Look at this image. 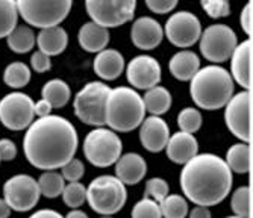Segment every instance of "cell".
I'll use <instances>...</instances> for the list:
<instances>
[{
  "instance_id": "47",
  "label": "cell",
  "mask_w": 253,
  "mask_h": 218,
  "mask_svg": "<svg viewBox=\"0 0 253 218\" xmlns=\"http://www.w3.org/2000/svg\"><path fill=\"white\" fill-rule=\"evenodd\" d=\"M9 215H11V208L3 199H0V218H9Z\"/></svg>"
},
{
  "instance_id": "33",
  "label": "cell",
  "mask_w": 253,
  "mask_h": 218,
  "mask_svg": "<svg viewBox=\"0 0 253 218\" xmlns=\"http://www.w3.org/2000/svg\"><path fill=\"white\" fill-rule=\"evenodd\" d=\"M61 196L68 208L78 209L86 202V188L81 182H68L65 183Z\"/></svg>"
},
{
  "instance_id": "25",
  "label": "cell",
  "mask_w": 253,
  "mask_h": 218,
  "mask_svg": "<svg viewBox=\"0 0 253 218\" xmlns=\"http://www.w3.org/2000/svg\"><path fill=\"white\" fill-rule=\"evenodd\" d=\"M143 102L146 112L150 115H158L161 117L163 114L169 112L173 103L171 94L166 87L156 85L150 89H146V94L143 95Z\"/></svg>"
},
{
  "instance_id": "48",
  "label": "cell",
  "mask_w": 253,
  "mask_h": 218,
  "mask_svg": "<svg viewBox=\"0 0 253 218\" xmlns=\"http://www.w3.org/2000/svg\"><path fill=\"white\" fill-rule=\"evenodd\" d=\"M64 218H88V215H86L84 211H81V209L78 208V209H72Z\"/></svg>"
},
{
  "instance_id": "16",
  "label": "cell",
  "mask_w": 253,
  "mask_h": 218,
  "mask_svg": "<svg viewBox=\"0 0 253 218\" xmlns=\"http://www.w3.org/2000/svg\"><path fill=\"white\" fill-rule=\"evenodd\" d=\"M130 40L136 48L153 50L164 40V28L153 17H140L133 21L130 28Z\"/></svg>"
},
{
  "instance_id": "45",
  "label": "cell",
  "mask_w": 253,
  "mask_h": 218,
  "mask_svg": "<svg viewBox=\"0 0 253 218\" xmlns=\"http://www.w3.org/2000/svg\"><path fill=\"white\" fill-rule=\"evenodd\" d=\"M29 218H64V215H61L58 211L53 209H40L34 212Z\"/></svg>"
},
{
  "instance_id": "21",
  "label": "cell",
  "mask_w": 253,
  "mask_h": 218,
  "mask_svg": "<svg viewBox=\"0 0 253 218\" xmlns=\"http://www.w3.org/2000/svg\"><path fill=\"white\" fill-rule=\"evenodd\" d=\"M126 68L123 55L116 48H103L93 61V70L103 81H116Z\"/></svg>"
},
{
  "instance_id": "5",
  "label": "cell",
  "mask_w": 253,
  "mask_h": 218,
  "mask_svg": "<svg viewBox=\"0 0 253 218\" xmlns=\"http://www.w3.org/2000/svg\"><path fill=\"white\" fill-rule=\"evenodd\" d=\"M126 185L116 176H99L86 186V203L100 215H114L120 212L126 205Z\"/></svg>"
},
{
  "instance_id": "15",
  "label": "cell",
  "mask_w": 253,
  "mask_h": 218,
  "mask_svg": "<svg viewBox=\"0 0 253 218\" xmlns=\"http://www.w3.org/2000/svg\"><path fill=\"white\" fill-rule=\"evenodd\" d=\"M126 79L133 89H150L161 82V64L149 55H138L126 65Z\"/></svg>"
},
{
  "instance_id": "10",
  "label": "cell",
  "mask_w": 253,
  "mask_h": 218,
  "mask_svg": "<svg viewBox=\"0 0 253 218\" xmlns=\"http://www.w3.org/2000/svg\"><path fill=\"white\" fill-rule=\"evenodd\" d=\"M86 14L91 21L102 28H119L135 15L136 0H85Z\"/></svg>"
},
{
  "instance_id": "20",
  "label": "cell",
  "mask_w": 253,
  "mask_h": 218,
  "mask_svg": "<svg viewBox=\"0 0 253 218\" xmlns=\"http://www.w3.org/2000/svg\"><path fill=\"white\" fill-rule=\"evenodd\" d=\"M114 165H116V177L126 186L140 183L147 173V162L141 155L133 152L122 155Z\"/></svg>"
},
{
  "instance_id": "41",
  "label": "cell",
  "mask_w": 253,
  "mask_h": 218,
  "mask_svg": "<svg viewBox=\"0 0 253 218\" xmlns=\"http://www.w3.org/2000/svg\"><path fill=\"white\" fill-rule=\"evenodd\" d=\"M31 67L35 73H45L52 68V61H50V56L44 55L42 52L37 50L32 53L31 56Z\"/></svg>"
},
{
  "instance_id": "38",
  "label": "cell",
  "mask_w": 253,
  "mask_h": 218,
  "mask_svg": "<svg viewBox=\"0 0 253 218\" xmlns=\"http://www.w3.org/2000/svg\"><path fill=\"white\" fill-rule=\"evenodd\" d=\"M130 215H132V218H163L159 203H156L155 200L147 199V197L135 203Z\"/></svg>"
},
{
  "instance_id": "6",
  "label": "cell",
  "mask_w": 253,
  "mask_h": 218,
  "mask_svg": "<svg viewBox=\"0 0 253 218\" xmlns=\"http://www.w3.org/2000/svg\"><path fill=\"white\" fill-rule=\"evenodd\" d=\"M18 17L31 28H52L68 17L73 0H15Z\"/></svg>"
},
{
  "instance_id": "49",
  "label": "cell",
  "mask_w": 253,
  "mask_h": 218,
  "mask_svg": "<svg viewBox=\"0 0 253 218\" xmlns=\"http://www.w3.org/2000/svg\"><path fill=\"white\" fill-rule=\"evenodd\" d=\"M100 218H114V217L112 215H102Z\"/></svg>"
},
{
  "instance_id": "28",
  "label": "cell",
  "mask_w": 253,
  "mask_h": 218,
  "mask_svg": "<svg viewBox=\"0 0 253 218\" xmlns=\"http://www.w3.org/2000/svg\"><path fill=\"white\" fill-rule=\"evenodd\" d=\"M226 164L232 173L246 174L250 172V145L249 142H237L226 153Z\"/></svg>"
},
{
  "instance_id": "18",
  "label": "cell",
  "mask_w": 253,
  "mask_h": 218,
  "mask_svg": "<svg viewBox=\"0 0 253 218\" xmlns=\"http://www.w3.org/2000/svg\"><path fill=\"white\" fill-rule=\"evenodd\" d=\"M231 76L243 89L252 87V41L247 38L237 44L231 55Z\"/></svg>"
},
{
  "instance_id": "12",
  "label": "cell",
  "mask_w": 253,
  "mask_h": 218,
  "mask_svg": "<svg viewBox=\"0 0 253 218\" xmlns=\"http://www.w3.org/2000/svg\"><path fill=\"white\" fill-rule=\"evenodd\" d=\"M41 197L38 182L29 174H15L3 183V200L11 211H32Z\"/></svg>"
},
{
  "instance_id": "2",
  "label": "cell",
  "mask_w": 253,
  "mask_h": 218,
  "mask_svg": "<svg viewBox=\"0 0 253 218\" xmlns=\"http://www.w3.org/2000/svg\"><path fill=\"white\" fill-rule=\"evenodd\" d=\"M180 188L196 206H215L232 189V172L226 161L214 153H197L180 172Z\"/></svg>"
},
{
  "instance_id": "7",
  "label": "cell",
  "mask_w": 253,
  "mask_h": 218,
  "mask_svg": "<svg viewBox=\"0 0 253 218\" xmlns=\"http://www.w3.org/2000/svg\"><path fill=\"white\" fill-rule=\"evenodd\" d=\"M82 150L91 165L106 168L116 164L122 156L123 142L117 132L100 126L86 133Z\"/></svg>"
},
{
  "instance_id": "11",
  "label": "cell",
  "mask_w": 253,
  "mask_h": 218,
  "mask_svg": "<svg viewBox=\"0 0 253 218\" xmlns=\"http://www.w3.org/2000/svg\"><path fill=\"white\" fill-rule=\"evenodd\" d=\"M35 120L34 100L25 92L14 91L0 100V123L9 131H26Z\"/></svg>"
},
{
  "instance_id": "36",
  "label": "cell",
  "mask_w": 253,
  "mask_h": 218,
  "mask_svg": "<svg viewBox=\"0 0 253 218\" xmlns=\"http://www.w3.org/2000/svg\"><path fill=\"white\" fill-rule=\"evenodd\" d=\"M170 194V186L167 180L163 177H152L146 182L144 188V197L155 200L156 203H161Z\"/></svg>"
},
{
  "instance_id": "30",
  "label": "cell",
  "mask_w": 253,
  "mask_h": 218,
  "mask_svg": "<svg viewBox=\"0 0 253 218\" xmlns=\"http://www.w3.org/2000/svg\"><path fill=\"white\" fill-rule=\"evenodd\" d=\"M31 81V68L25 62H11L5 67L3 70V82L14 88V89H21L25 88Z\"/></svg>"
},
{
  "instance_id": "13",
  "label": "cell",
  "mask_w": 253,
  "mask_h": 218,
  "mask_svg": "<svg viewBox=\"0 0 253 218\" xmlns=\"http://www.w3.org/2000/svg\"><path fill=\"white\" fill-rule=\"evenodd\" d=\"M164 34L177 48H188L199 41L202 35V23L199 17L190 11H177L169 17Z\"/></svg>"
},
{
  "instance_id": "32",
  "label": "cell",
  "mask_w": 253,
  "mask_h": 218,
  "mask_svg": "<svg viewBox=\"0 0 253 218\" xmlns=\"http://www.w3.org/2000/svg\"><path fill=\"white\" fill-rule=\"evenodd\" d=\"M18 24V9L15 0H0V40L6 38Z\"/></svg>"
},
{
  "instance_id": "8",
  "label": "cell",
  "mask_w": 253,
  "mask_h": 218,
  "mask_svg": "<svg viewBox=\"0 0 253 218\" xmlns=\"http://www.w3.org/2000/svg\"><path fill=\"white\" fill-rule=\"evenodd\" d=\"M109 89L105 82L93 81L76 92L73 109L82 123L93 128L105 126V103Z\"/></svg>"
},
{
  "instance_id": "40",
  "label": "cell",
  "mask_w": 253,
  "mask_h": 218,
  "mask_svg": "<svg viewBox=\"0 0 253 218\" xmlns=\"http://www.w3.org/2000/svg\"><path fill=\"white\" fill-rule=\"evenodd\" d=\"M144 2L152 12L163 15V14H169L174 11L179 0H144Z\"/></svg>"
},
{
  "instance_id": "1",
  "label": "cell",
  "mask_w": 253,
  "mask_h": 218,
  "mask_svg": "<svg viewBox=\"0 0 253 218\" xmlns=\"http://www.w3.org/2000/svg\"><path fill=\"white\" fill-rule=\"evenodd\" d=\"M78 145L79 136L72 121L52 114L34 120L23 138V152L28 162L44 172L59 170L73 159Z\"/></svg>"
},
{
  "instance_id": "46",
  "label": "cell",
  "mask_w": 253,
  "mask_h": 218,
  "mask_svg": "<svg viewBox=\"0 0 253 218\" xmlns=\"http://www.w3.org/2000/svg\"><path fill=\"white\" fill-rule=\"evenodd\" d=\"M188 214L190 218H211V211L206 206H194Z\"/></svg>"
},
{
  "instance_id": "29",
  "label": "cell",
  "mask_w": 253,
  "mask_h": 218,
  "mask_svg": "<svg viewBox=\"0 0 253 218\" xmlns=\"http://www.w3.org/2000/svg\"><path fill=\"white\" fill-rule=\"evenodd\" d=\"M38 182V188L41 196L45 199H56L62 194V189L65 186V179L62 174H59L56 170H49V172H42Z\"/></svg>"
},
{
  "instance_id": "35",
  "label": "cell",
  "mask_w": 253,
  "mask_h": 218,
  "mask_svg": "<svg viewBox=\"0 0 253 218\" xmlns=\"http://www.w3.org/2000/svg\"><path fill=\"white\" fill-rule=\"evenodd\" d=\"M231 209L234 215L241 218L250 217V188L240 186L232 192L231 197Z\"/></svg>"
},
{
  "instance_id": "19",
  "label": "cell",
  "mask_w": 253,
  "mask_h": 218,
  "mask_svg": "<svg viewBox=\"0 0 253 218\" xmlns=\"http://www.w3.org/2000/svg\"><path fill=\"white\" fill-rule=\"evenodd\" d=\"M166 152H167V158L171 162L177 165H183L199 153V142L193 133L179 131L170 135L169 142L166 145Z\"/></svg>"
},
{
  "instance_id": "9",
  "label": "cell",
  "mask_w": 253,
  "mask_h": 218,
  "mask_svg": "<svg viewBox=\"0 0 253 218\" xmlns=\"http://www.w3.org/2000/svg\"><path fill=\"white\" fill-rule=\"evenodd\" d=\"M238 40L232 28L226 24H211L199 38V47L202 56L212 64H221L231 58Z\"/></svg>"
},
{
  "instance_id": "24",
  "label": "cell",
  "mask_w": 253,
  "mask_h": 218,
  "mask_svg": "<svg viewBox=\"0 0 253 218\" xmlns=\"http://www.w3.org/2000/svg\"><path fill=\"white\" fill-rule=\"evenodd\" d=\"M169 68L174 79L180 82H190L200 68V58L193 50L183 48V50H179L171 56Z\"/></svg>"
},
{
  "instance_id": "50",
  "label": "cell",
  "mask_w": 253,
  "mask_h": 218,
  "mask_svg": "<svg viewBox=\"0 0 253 218\" xmlns=\"http://www.w3.org/2000/svg\"><path fill=\"white\" fill-rule=\"evenodd\" d=\"M226 218H241V217H237V215H231V217H226Z\"/></svg>"
},
{
  "instance_id": "14",
  "label": "cell",
  "mask_w": 253,
  "mask_h": 218,
  "mask_svg": "<svg viewBox=\"0 0 253 218\" xmlns=\"http://www.w3.org/2000/svg\"><path fill=\"white\" fill-rule=\"evenodd\" d=\"M226 126L234 136L243 142L250 141V92L240 91L234 94L224 106Z\"/></svg>"
},
{
  "instance_id": "31",
  "label": "cell",
  "mask_w": 253,
  "mask_h": 218,
  "mask_svg": "<svg viewBox=\"0 0 253 218\" xmlns=\"http://www.w3.org/2000/svg\"><path fill=\"white\" fill-rule=\"evenodd\" d=\"M163 218H187L190 208L188 200L179 196V194H169V196L159 203Z\"/></svg>"
},
{
  "instance_id": "23",
  "label": "cell",
  "mask_w": 253,
  "mask_h": 218,
  "mask_svg": "<svg viewBox=\"0 0 253 218\" xmlns=\"http://www.w3.org/2000/svg\"><path fill=\"white\" fill-rule=\"evenodd\" d=\"M38 50L47 56L61 55L68 45V34L62 26H52L40 29L37 35Z\"/></svg>"
},
{
  "instance_id": "34",
  "label": "cell",
  "mask_w": 253,
  "mask_h": 218,
  "mask_svg": "<svg viewBox=\"0 0 253 218\" xmlns=\"http://www.w3.org/2000/svg\"><path fill=\"white\" fill-rule=\"evenodd\" d=\"M203 123L202 112L196 108H183L177 115V126L182 132L196 133Z\"/></svg>"
},
{
  "instance_id": "4",
  "label": "cell",
  "mask_w": 253,
  "mask_h": 218,
  "mask_svg": "<svg viewBox=\"0 0 253 218\" xmlns=\"http://www.w3.org/2000/svg\"><path fill=\"white\" fill-rule=\"evenodd\" d=\"M146 118L143 97L129 87L111 88L105 103V125L114 132H132Z\"/></svg>"
},
{
  "instance_id": "43",
  "label": "cell",
  "mask_w": 253,
  "mask_h": 218,
  "mask_svg": "<svg viewBox=\"0 0 253 218\" xmlns=\"http://www.w3.org/2000/svg\"><path fill=\"white\" fill-rule=\"evenodd\" d=\"M240 23H241V28L244 31V34L247 37H252V3H246V6L241 11L240 15Z\"/></svg>"
},
{
  "instance_id": "39",
  "label": "cell",
  "mask_w": 253,
  "mask_h": 218,
  "mask_svg": "<svg viewBox=\"0 0 253 218\" xmlns=\"http://www.w3.org/2000/svg\"><path fill=\"white\" fill-rule=\"evenodd\" d=\"M61 174L67 182H79L85 174L84 162L78 158L70 159L65 165L61 167Z\"/></svg>"
},
{
  "instance_id": "26",
  "label": "cell",
  "mask_w": 253,
  "mask_h": 218,
  "mask_svg": "<svg viewBox=\"0 0 253 218\" xmlns=\"http://www.w3.org/2000/svg\"><path fill=\"white\" fill-rule=\"evenodd\" d=\"M6 43L14 53L25 55L29 53L37 44V35L34 34V29L28 26V24H17L6 37Z\"/></svg>"
},
{
  "instance_id": "42",
  "label": "cell",
  "mask_w": 253,
  "mask_h": 218,
  "mask_svg": "<svg viewBox=\"0 0 253 218\" xmlns=\"http://www.w3.org/2000/svg\"><path fill=\"white\" fill-rule=\"evenodd\" d=\"M17 145L12 139L2 138L0 139V161H14L17 158Z\"/></svg>"
},
{
  "instance_id": "37",
  "label": "cell",
  "mask_w": 253,
  "mask_h": 218,
  "mask_svg": "<svg viewBox=\"0 0 253 218\" xmlns=\"http://www.w3.org/2000/svg\"><path fill=\"white\" fill-rule=\"evenodd\" d=\"M200 6L206 15L217 20L231 15V0H200Z\"/></svg>"
},
{
  "instance_id": "44",
  "label": "cell",
  "mask_w": 253,
  "mask_h": 218,
  "mask_svg": "<svg viewBox=\"0 0 253 218\" xmlns=\"http://www.w3.org/2000/svg\"><path fill=\"white\" fill-rule=\"evenodd\" d=\"M52 105L44 100V99H40L38 102H34V112H35V117L41 118V117H47L52 114Z\"/></svg>"
},
{
  "instance_id": "17",
  "label": "cell",
  "mask_w": 253,
  "mask_h": 218,
  "mask_svg": "<svg viewBox=\"0 0 253 218\" xmlns=\"http://www.w3.org/2000/svg\"><path fill=\"white\" fill-rule=\"evenodd\" d=\"M170 138V128L166 121L158 115H149L140 125L141 145L152 153H159L166 149Z\"/></svg>"
},
{
  "instance_id": "51",
  "label": "cell",
  "mask_w": 253,
  "mask_h": 218,
  "mask_svg": "<svg viewBox=\"0 0 253 218\" xmlns=\"http://www.w3.org/2000/svg\"><path fill=\"white\" fill-rule=\"evenodd\" d=\"M0 162H2V161H0Z\"/></svg>"
},
{
  "instance_id": "22",
  "label": "cell",
  "mask_w": 253,
  "mask_h": 218,
  "mask_svg": "<svg viewBox=\"0 0 253 218\" xmlns=\"http://www.w3.org/2000/svg\"><path fill=\"white\" fill-rule=\"evenodd\" d=\"M109 29L99 26L94 21L84 23L78 32V43L88 53H99L109 43Z\"/></svg>"
},
{
  "instance_id": "3",
  "label": "cell",
  "mask_w": 253,
  "mask_h": 218,
  "mask_svg": "<svg viewBox=\"0 0 253 218\" xmlns=\"http://www.w3.org/2000/svg\"><path fill=\"white\" fill-rule=\"evenodd\" d=\"M235 82L226 68L217 64L197 70L190 81V94L193 102L206 111H217L226 106L234 95Z\"/></svg>"
},
{
  "instance_id": "27",
  "label": "cell",
  "mask_w": 253,
  "mask_h": 218,
  "mask_svg": "<svg viewBox=\"0 0 253 218\" xmlns=\"http://www.w3.org/2000/svg\"><path fill=\"white\" fill-rule=\"evenodd\" d=\"M41 99L47 100L52 108H64L72 99V89L62 79H50L41 89Z\"/></svg>"
}]
</instances>
